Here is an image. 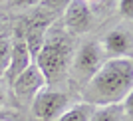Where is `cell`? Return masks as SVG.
<instances>
[{
  "label": "cell",
  "mask_w": 133,
  "mask_h": 121,
  "mask_svg": "<svg viewBox=\"0 0 133 121\" xmlns=\"http://www.w3.org/2000/svg\"><path fill=\"white\" fill-rule=\"evenodd\" d=\"M64 20L66 28L74 34H82L91 26V10L85 0H72L70 4L64 8Z\"/></svg>",
  "instance_id": "277c9868"
},
{
  "label": "cell",
  "mask_w": 133,
  "mask_h": 121,
  "mask_svg": "<svg viewBox=\"0 0 133 121\" xmlns=\"http://www.w3.org/2000/svg\"><path fill=\"white\" fill-rule=\"evenodd\" d=\"M101 66V48L99 44L95 42H89V44L82 46V50L78 52V58H76V72L82 73L88 82L89 77L94 76Z\"/></svg>",
  "instance_id": "8992f818"
},
{
  "label": "cell",
  "mask_w": 133,
  "mask_h": 121,
  "mask_svg": "<svg viewBox=\"0 0 133 121\" xmlns=\"http://www.w3.org/2000/svg\"><path fill=\"white\" fill-rule=\"evenodd\" d=\"M0 2H2V0H0Z\"/></svg>",
  "instance_id": "2e32d148"
},
{
  "label": "cell",
  "mask_w": 133,
  "mask_h": 121,
  "mask_svg": "<svg viewBox=\"0 0 133 121\" xmlns=\"http://www.w3.org/2000/svg\"><path fill=\"white\" fill-rule=\"evenodd\" d=\"M133 88V62L131 58H115L101 64L82 89L85 103L94 107L117 105L131 95Z\"/></svg>",
  "instance_id": "6da1fadb"
},
{
  "label": "cell",
  "mask_w": 133,
  "mask_h": 121,
  "mask_svg": "<svg viewBox=\"0 0 133 121\" xmlns=\"http://www.w3.org/2000/svg\"><path fill=\"white\" fill-rule=\"evenodd\" d=\"M70 54H72L70 40L64 36H52L44 42L32 64L40 70L46 83H54L64 76L70 62Z\"/></svg>",
  "instance_id": "7a4b0ae2"
},
{
  "label": "cell",
  "mask_w": 133,
  "mask_h": 121,
  "mask_svg": "<svg viewBox=\"0 0 133 121\" xmlns=\"http://www.w3.org/2000/svg\"><path fill=\"white\" fill-rule=\"evenodd\" d=\"M10 52H12V44L6 36H0V76H4L8 62H10Z\"/></svg>",
  "instance_id": "8fae6325"
},
{
  "label": "cell",
  "mask_w": 133,
  "mask_h": 121,
  "mask_svg": "<svg viewBox=\"0 0 133 121\" xmlns=\"http://www.w3.org/2000/svg\"><path fill=\"white\" fill-rule=\"evenodd\" d=\"M44 85H46V79H44V76L40 73V70L34 66V64L30 68H26V70L12 82L14 93H16L18 97H22V99L34 97L38 91L44 89Z\"/></svg>",
  "instance_id": "5b68a950"
},
{
  "label": "cell",
  "mask_w": 133,
  "mask_h": 121,
  "mask_svg": "<svg viewBox=\"0 0 133 121\" xmlns=\"http://www.w3.org/2000/svg\"><path fill=\"white\" fill-rule=\"evenodd\" d=\"M85 2H88V0H85Z\"/></svg>",
  "instance_id": "e0dca14e"
},
{
  "label": "cell",
  "mask_w": 133,
  "mask_h": 121,
  "mask_svg": "<svg viewBox=\"0 0 133 121\" xmlns=\"http://www.w3.org/2000/svg\"><path fill=\"white\" fill-rule=\"evenodd\" d=\"M0 101H2V91H0Z\"/></svg>",
  "instance_id": "9a60e30c"
},
{
  "label": "cell",
  "mask_w": 133,
  "mask_h": 121,
  "mask_svg": "<svg viewBox=\"0 0 133 121\" xmlns=\"http://www.w3.org/2000/svg\"><path fill=\"white\" fill-rule=\"evenodd\" d=\"M30 66H32L30 52H28L26 44H24L22 40H18L16 44L12 46V52H10V62H8V68H6V72H4L6 79L12 83L26 68H30Z\"/></svg>",
  "instance_id": "ba28073f"
},
{
  "label": "cell",
  "mask_w": 133,
  "mask_h": 121,
  "mask_svg": "<svg viewBox=\"0 0 133 121\" xmlns=\"http://www.w3.org/2000/svg\"><path fill=\"white\" fill-rule=\"evenodd\" d=\"M119 12L123 18L133 16V0H119Z\"/></svg>",
  "instance_id": "7c38bea8"
},
{
  "label": "cell",
  "mask_w": 133,
  "mask_h": 121,
  "mask_svg": "<svg viewBox=\"0 0 133 121\" xmlns=\"http://www.w3.org/2000/svg\"><path fill=\"white\" fill-rule=\"evenodd\" d=\"M89 121H131V117L125 115V111L119 103L117 105H103V107H95L94 115Z\"/></svg>",
  "instance_id": "9c48e42d"
},
{
  "label": "cell",
  "mask_w": 133,
  "mask_h": 121,
  "mask_svg": "<svg viewBox=\"0 0 133 121\" xmlns=\"http://www.w3.org/2000/svg\"><path fill=\"white\" fill-rule=\"evenodd\" d=\"M94 109H95L94 105L83 101V103H78L74 107H70V109H66L56 121H89L91 115H94Z\"/></svg>",
  "instance_id": "30bf717a"
},
{
  "label": "cell",
  "mask_w": 133,
  "mask_h": 121,
  "mask_svg": "<svg viewBox=\"0 0 133 121\" xmlns=\"http://www.w3.org/2000/svg\"><path fill=\"white\" fill-rule=\"evenodd\" d=\"M42 2H44L50 10H56V12H58V10H64V8L72 2V0H42Z\"/></svg>",
  "instance_id": "4fadbf2b"
},
{
  "label": "cell",
  "mask_w": 133,
  "mask_h": 121,
  "mask_svg": "<svg viewBox=\"0 0 133 121\" xmlns=\"http://www.w3.org/2000/svg\"><path fill=\"white\" fill-rule=\"evenodd\" d=\"M42 0H12V6L16 8H30V6H36Z\"/></svg>",
  "instance_id": "5bb4252c"
},
{
  "label": "cell",
  "mask_w": 133,
  "mask_h": 121,
  "mask_svg": "<svg viewBox=\"0 0 133 121\" xmlns=\"http://www.w3.org/2000/svg\"><path fill=\"white\" fill-rule=\"evenodd\" d=\"M68 103H70V99H68L66 93L42 89V91H38L34 95L32 113L40 121H56L68 109Z\"/></svg>",
  "instance_id": "3957f363"
},
{
  "label": "cell",
  "mask_w": 133,
  "mask_h": 121,
  "mask_svg": "<svg viewBox=\"0 0 133 121\" xmlns=\"http://www.w3.org/2000/svg\"><path fill=\"white\" fill-rule=\"evenodd\" d=\"M103 50L109 56V60L115 58H129L131 54V36L125 30L117 28L113 32H109L103 40Z\"/></svg>",
  "instance_id": "52a82bcc"
}]
</instances>
